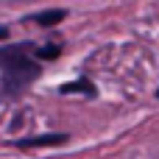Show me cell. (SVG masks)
<instances>
[{"mask_svg":"<svg viewBox=\"0 0 159 159\" xmlns=\"http://www.w3.org/2000/svg\"><path fill=\"white\" fill-rule=\"evenodd\" d=\"M39 73V67L28 59V56H20V59H11L8 64H3V87L8 92H17L22 89L28 81H34Z\"/></svg>","mask_w":159,"mask_h":159,"instance_id":"6da1fadb","label":"cell"},{"mask_svg":"<svg viewBox=\"0 0 159 159\" xmlns=\"http://www.w3.org/2000/svg\"><path fill=\"white\" fill-rule=\"evenodd\" d=\"M64 140H67V134H39V137H25L17 145L20 148H36V145H59Z\"/></svg>","mask_w":159,"mask_h":159,"instance_id":"7a4b0ae2","label":"cell"},{"mask_svg":"<svg viewBox=\"0 0 159 159\" xmlns=\"http://www.w3.org/2000/svg\"><path fill=\"white\" fill-rule=\"evenodd\" d=\"M64 8H50V11H39L36 17H34V22H39V25H56V22H61L64 20Z\"/></svg>","mask_w":159,"mask_h":159,"instance_id":"3957f363","label":"cell"},{"mask_svg":"<svg viewBox=\"0 0 159 159\" xmlns=\"http://www.w3.org/2000/svg\"><path fill=\"white\" fill-rule=\"evenodd\" d=\"M61 92H84V95H92L95 89H92V84H89V81H75V84H64V87H61Z\"/></svg>","mask_w":159,"mask_h":159,"instance_id":"277c9868","label":"cell"},{"mask_svg":"<svg viewBox=\"0 0 159 159\" xmlns=\"http://www.w3.org/2000/svg\"><path fill=\"white\" fill-rule=\"evenodd\" d=\"M36 53H39V56H42V59H53V56H56V53H59V48H56V45H50V48H39V50H36Z\"/></svg>","mask_w":159,"mask_h":159,"instance_id":"5b68a950","label":"cell"},{"mask_svg":"<svg viewBox=\"0 0 159 159\" xmlns=\"http://www.w3.org/2000/svg\"><path fill=\"white\" fill-rule=\"evenodd\" d=\"M6 36H8V28H6V25H0V42H3Z\"/></svg>","mask_w":159,"mask_h":159,"instance_id":"8992f818","label":"cell"},{"mask_svg":"<svg viewBox=\"0 0 159 159\" xmlns=\"http://www.w3.org/2000/svg\"><path fill=\"white\" fill-rule=\"evenodd\" d=\"M157 98H159V89H157Z\"/></svg>","mask_w":159,"mask_h":159,"instance_id":"52a82bcc","label":"cell"}]
</instances>
